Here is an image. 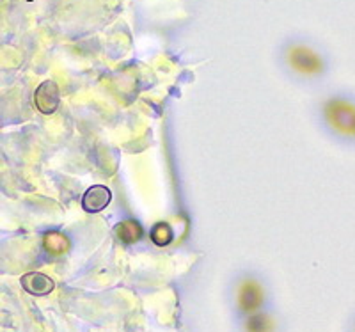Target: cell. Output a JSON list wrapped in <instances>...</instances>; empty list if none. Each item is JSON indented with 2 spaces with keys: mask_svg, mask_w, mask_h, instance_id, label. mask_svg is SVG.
I'll use <instances>...</instances> for the list:
<instances>
[{
  "mask_svg": "<svg viewBox=\"0 0 355 332\" xmlns=\"http://www.w3.org/2000/svg\"><path fill=\"white\" fill-rule=\"evenodd\" d=\"M279 64L290 80L300 84H318L331 69L327 55L307 37H288L279 49Z\"/></svg>",
  "mask_w": 355,
  "mask_h": 332,
  "instance_id": "1",
  "label": "cell"
},
{
  "mask_svg": "<svg viewBox=\"0 0 355 332\" xmlns=\"http://www.w3.org/2000/svg\"><path fill=\"white\" fill-rule=\"evenodd\" d=\"M316 121L334 141L355 144V96L332 91L323 94L315 105Z\"/></svg>",
  "mask_w": 355,
  "mask_h": 332,
  "instance_id": "2",
  "label": "cell"
},
{
  "mask_svg": "<svg viewBox=\"0 0 355 332\" xmlns=\"http://www.w3.org/2000/svg\"><path fill=\"white\" fill-rule=\"evenodd\" d=\"M266 293L265 286L259 279L252 276H245L239 281L236 288H234V302H236V309L242 315L249 316L252 313L261 311L265 306Z\"/></svg>",
  "mask_w": 355,
  "mask_h": 332,
  "instance_id": "3",
  "label": "cell"
},
{
  "mask_svg": "<svg viewBox=\"0 0 355 332\" xmlns=\"http://www.w3.org/2000/svg\"><path fill=\"white\" fill-rule=\"evenodd\" d=\"M21 286L27 293L34 297H44L49 295V293L53 292V281L50 279L49 276H44V274H40V272H31L27 276L21 277Z\"/></svg>",
  "mask_w": 355,
  "mask_h": 332,
  "instance_id": "4",
  "label": "cell"
},
{
  "mask_svg": "<svg viewBox=\"0 0 355 332\" xmlns=\"http://www.w3.org/2000/svg\"><path fill=\"white\" fill-rule=\"evenodd\" d=\"M275 329H277V324H275L274 316L263 311L245 316V322H243L245 332H275Z\"/></svg>",
  "mask_w": 355,
  "mask_h": 332,
  "instance_id": "5",
  "label": "cell"
},
{
  "mask_svg": "<svg viewBox=\"0 0 355 332\" xmlns=\"http://www.w3.org/2000/svg\"><path fill=\"white\" fill-rule=\"evenodd\" d=\"M49 252H53V254H62V252L68 249V243H66V238L61 235H49L46 236V242H44Z\"/></svg>",
  "mask_w": 355,
  "mask_h": 332,
  "instance_id": "6",
  "label": "cell"
}]
</instances>
